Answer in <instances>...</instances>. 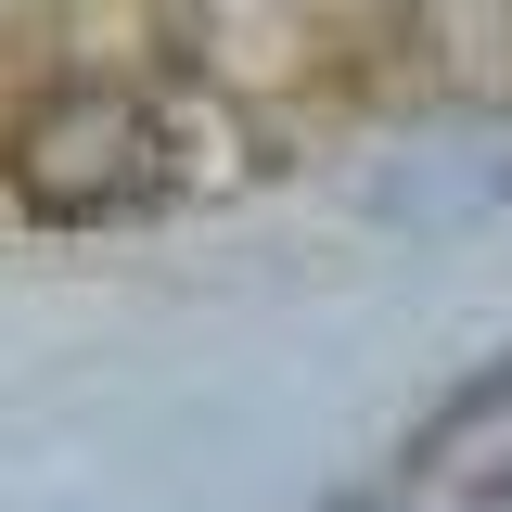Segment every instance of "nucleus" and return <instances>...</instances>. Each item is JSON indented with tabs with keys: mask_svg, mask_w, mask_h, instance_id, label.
<instances>
[{
	"mask_svg": "<svg viewBox=\"0 0 512 512\" xmlns=\"http://www.w3.org/2000/svg\"><path fill=\"white\" fill-rule=\"evenodd\" d=\"M13 192L39 218H128V205L167 192V128L141 116L128 90H64L13 141Z\"/></svg>",
	"mask_w": 512,
	"mask_h": 512,
	"instance_id": "f257e3e1",
	"label": "nucleus"
},
{
	"mask_svg": "<svg viewBox=\"0 0 512 512\" xmlns=\"http://www.w3.org/2000/svg\"><path fill=\"white\" fill-rule=\"evenodd\" d=\"M397 474H410V487H448V500H474V512H500L512 500V359H487L474 384H448L436 423L397 448Z\"/></svg>",
	"mask_w": 512,
	"mask_h": 512,
	"instance_id": "f03ea898",
	"label": "nucleus"
}]
</instances>
